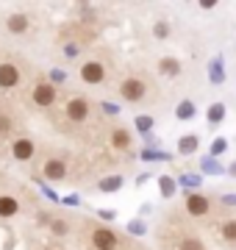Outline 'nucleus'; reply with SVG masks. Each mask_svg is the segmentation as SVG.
<instances>
[{
    "instance_id": "1",
    "label": "nucleus",
    "mask_w": 236,
    "mask_h": 250,
    "mask_svg": "<svg viewBox=\"0 0 236 250\" xmlns=\"http://www.w3.org/2000/svg\"><path fill=\"white\" fill-rule=\"evenodd\" d=\"M81 81L89 83V86H98L106 81V64L100 59H89L86 64H81Z\"/></svg>"
},
{
    "instance_id": "2",
    "label": "nucleus",
    "mask_w": 236,
    "mask_h": 250,
    "mask_svg": "<svg viewBox=\"0 0 236 250\" xmlns=\"http://www.w3.org/2000/svg\"><path fill=\"white\" fill-rule=\"evenodd\" d=\"M119 95H122V100H128V103H139V100L147 95V83L142 78H125L119 83Z\"/></svg>"
},
{
    "instance_id": "3",
    "label": "nucleus",
    "mask_w": 236,
    "mask_h": 250,
    "mask_svg": "<svg viewBox=\"0 0 236 250\" xmlns=\"http://www.w3.org/2000/svg\"><path fill=\"white\" fill-rule=\"evenodd\" d=\"M92 248L95 250H119V236L111 228H95L92 231Z\"/></svg>"
},
{
    "instance_id": "4",
    "label": "nucleus",
    "mask_w": 236,
    "mask_h": 250,
    "mask_svg": "<svg viewBox=\"0 0 236 250\" xmlns=\"http://www.w3.org/2000/svg\"><path fill=\"white\" fill-rule=\"evenodd\" d=\"M211 211V200L200 192H189L186 195V214L192 217H206Z\"/></svg>"
},
{
    "instance_id": "5",
    "label": "nucleus",
    "mask_w": 236,
    "mask_h": 250,
    "mask_svg": "<svg viewBox=\"0 0 236 250\" xmlns=\"http://www.w3.org/2000/svg\"><path fill=\"white\" fill-rule=\"evenodd\" d=\"M34 103L42 106V108L53 106V103H56V86H53V83H47V81L37 83V86H34Z\"/></svg>"
},
{
    "instance_id": "6",
    "label": "nucleus",
    "mask_w": 236,
    "mask_h": 250,
    "mask_svg": "<svg viewBox=\"0 0 236 250\" xmlns=\"http://www.w3.org/2000/svg\"><path fill=\"white\" fill-rule=\"evenodd\" d=\"M89 117V100L83 98H73L67 103V120H73V123H83Z\"/></svg>"
},
{
    "instance_id": "7",
    "label": "nucleus",
    "mask_w": 236,
    "mask_h": 250,
    "mask_svg": "<svg viewBox=\"0 0 236 250\" xmlns=\"http://www.w3.org/2000/svg\"><path fill=\"white\" fill-rule=\"evenodd\" d=\"M17 83H20L17 64L3 62V64H0V89H11V86H17Z\"/></svg>"
},
{
    "instance_id": "8",
    "label": "nucleus",
    "mask_w": 236,
    "mask_h": 250,
    "mask_svg": "<svg viewBox=\"0 0 236 250\" xmlns=\"http://www.w3.org/2000/svg\"><path fill=\"white\" fill-rule=\"evenodd\" d=\"M42 175H45L47 181H64L67 178V164H64L61 159H50V161H45Z\"/></svg>"
},
{
    "instance_id": "9",
    "label": "nucleus",
    "mask_w": 236,
    "mask_h": 250,
    "mask_svg": "<svg viewBox=\"0 0 236 250\" xmlns=\"http://www.w3.org/2000/svg\"><path fill=\"white\" fill-rule=\"evenodd\" d=\"M34 153H37V147H34V142H31V139H17V142L11 145V156H14L17 161L34 159Z\"/></svg>"
},
{
    "instance_id": "10",
    "label": "nucleus",
    "mask_w": 236,
    "mask_h": 250,
    "mask_svg": "<svg viewBox=\"0 0 236 250\" xmlns=\"http://www.w3.org/2000/svg\"><path fill=\"white\" fill-rule=\"evenodd\" d=\"M20 211V203H17V197H11V195H0V217H14Z\"/></svg>"
},
{
    "instance_id": "11",
    "label": "nucleus",
    "mask_w": 236,
    "mask_h": 250,
    "mask_svg": "<svg viewBox=\"0 0 236 250\" xmlns=\"http://www.w3.org/2000/svg\"><path fill=\"white\" fill-rule=\"evenodd\" d=\"M6 28H9L11 34H25L28 31V17L25 14H11V17L6 20Z\"/></svg>"
},
{
    "instance_id": "12",
    "label": "nucleus",
    "mask_w": 236,
    "mask_h": 250,
    "mask_svg": "<svg viewBox=\"0 0 236 250\" xmlns=\"http://www.w3.org/2000/svg\"><path fill=\"white\" fill-rule=\"evenodd\" d=\"M158 70H161L164 75L175 78V75H181V62H178V59H170V56H167V59H161V62H158Z\"/></svg>"
},
{
    "instance_id": "13",
    "label": "nucleus",
    "mask_w": 236,
    "mask_h": 250,
    "mask_svg": "<svg viewBox=\"0 0 236 250\" xmlns=\"http://www.w3.org/2000/svg\"><path fill=\"white\" fill-rule=\"evenodd\" d=\"M111 145H114L117 150H125L128 145H131V134H128L125 128H114V131H111Z\"/></svg>"
},
{
    "instance_id": "14",
    "label": "nucleus",
    "mask_w": 236,
    "mask_h": 250,
    "mask_svg": "<svg viewBox=\"0 0 236 250\" xmlns=\"http://www.w3.org/2000/svg\"><path fill=\"white\" fill-rule=\"evenodd\" d=\"M197 147H200V139H197V136H183L181 142H178V153H183V156L195 153Z\"/></svg>"
},
{
    "instance_id": "15",
    "label": "nucleus",
    "mask_w": 236,
    "mask_h": 250,
    "mask_svg": "<svg viewBox=\"0 0 236 250\" xmlns=\"http://www.w3.org/2000/svg\"><path fill=\"white\" fill-rule=\"evenodd\" d=\"M209 75H211V83H222L225 81V70H222V59H214L209 64Z\"/></svg>"
},
{
    "instance_id": "16",
    "label": "nucleus",
    "mask_w": 236,
    "mask_h": 250,
    "mask_svg": "<svg viewBox=\"0 0 236 250\" xmlns=\"http://www.w3.org/2000/svg\"><path fill=\"white\" fill-rule=\"evenodd\" d=\"M225 120V103H211L209 106V123L211 125H217Z\"/></svg>"
},
{
    "instance_id": "17",
    "label": "nucleus",
    "mask_w": 236,
    "mask_h": 250,
    "mask_svg": "<svg viewBox=\"0 0 236 250\" xmlns=\"http://www.w3.org/2000/svg\"><path fill=\"white\" fill-rule=\"evenodd\" d=\"M175 114H178V120H192L195 117V103L192 100H181L178 108H175Z\"/></svg>"
},
{
    "instance_id": "18",
    "label": "nucleus",
    "mask_w": 236,
    "mask_h": 250,
    "mask_svg": "<svg viewBox=\"0 0 236 250\" xmlns=\"http://www.w3.org/2000/svg\"><path fill=\"white\" fill-rule=\"evenodd\" d=\"M178 250H206L203 248V242L195 239V236H186V239L178 242Z\"/></svg>"
},
{
    "instance_id": "19",
    "label": "nucleus",
    "mask_w": 236,
    "mask_h": 250,
    "mask_svg": "<svg viewBox=\"0 0 236 250\" xmlns=\"http://www.w3.org/2000/svg\"><path fill=\"white\" fill-rule=\"evenodd\" d=\"M119 187H122V178H119V175H111V178L100 181V189H103V192H114V189H119Z\"/></svg>"
},
{
    "instance_id": "20",
    "label": "nucleus",
    "mask_w": 236,
    "mask_h": 250,
    "mask_svg": "<svg viewBox=\"0 0 236 250\" xmlns=\"http://www.w3.org/2000/svg\"><path fill=\"white\" fill-rule=\"evenodd\" d=\"M222 239H228V242H236V220H228V223H222Z\"/></svg>"
},
{
    "instance_id": "21",
    "label": "nucleus",
    "mask_w": 236,
    "mask_h": 250,
    "mask_svg": "<svg viewBox=\"0 0 236 250\" xmlns=\"http://www.w3.org/2000/svg\"><path fill=\"white\" fill-rule=\"evenodd\" d=\"M200 167H203L206 172H217V175H222V167H219L214 159H203V164H200Z\"/></svg>"
},
{
    "instance_id": "22",
    "label": "nucleus",
    "mask_w": 236,
    "mask_h": 250,
    "mask_svg": "<svg viewBox=\"0 0 236 250\" xmlns=\"http://www.w3.org/2000/svg\"><path fill=\"white\" fill-rule=\"evenodd\" d=\"M225 150H228V142H225V139H214V142H211V156H222Z\"/></svg>"
},
{
    "instance_id": "23",
    "label": "nucleus",
    "mask_w": 236,
    "mask_h": 250,
    "mask_svg": "<svg viewBox=\"0 0 236 250\" xmlns=\"http://www.w3.org/2000/svg\"><path fill=\"white\" fill-rule=\"evenodd\" d=\"M158 184H161V192H164V197H170L175 192V181L173 178H167V175H164L161 181H158Z\"/></svg>"
},
{
    "instance_id": "24",
    "label": "nucleus",
    "mask_w": 236,
    "mask_h": 250,
    "mask_svg": "<svg viewBox=\"0 0 236 250\" xmlns=\"http://www.w3.org/2000/svg\"><path fill=\"white\" fill-rule=\"evenodd\" d=\"M137 128L142 134H147V131L153 128V117H137Z\"/></svg>"
},
{
    "instance_id": "25",
    "label": "nucleus",
    "mask_w": 236,
    "mask_h": 250,
    "mask_svg": "<svg viewBox=\"0 0 236 250\" xmlns=\"http://www.w3.org/2000/svg\"><path fill=\"white\" fill-rule=\"evenodd\" d=\"M181 184H186V187H197L200 184V175H192V172H186V175H181Z\"/></svg>"
},
{
    "instance_id": "26",
    "label": "nucleus",
    "mask_w": 236,
    "mask_h": 250,
    "mask_svg": "<svg viewBox=\"0 0 236 250\" xmlns=\"http://www.w3.org/2000/svg\"><path fill=\"white\" fill-rule=\"evenodd\" d=\"M9 131H11V117L0 114V136H6Z\"/></svg>"
},
{
    "instance_id": "27",
    "label": "nucleus",
    "mask_w": 236,
    "mask_h": 250,
    "mask_svg": "<svg viewBox=\"0 0 236 250\" xmlns=\"http://www.w3.org/2000/svg\"><path fill=\"white\" fill-rule=\"evenodd\" d=\"M50 228H53V231L59 233V236H64V233L70 231V228H67V223H64V220H53V223H50Z\"/></svg>"
},
{
    "instance_id": "28",
    "label": "nucleus",
    "mask_w": 236,
    "mask_h": 250,
    "mask_svg": "<svg viewBox=\"0 0 236 250\" xmlns=\"http://www.w3.org/2000/svg\"><path fill=\"white\" fill-rule=\"evenodd\" d=\"M142 159H147V161H150V159H164V161H167V159H170V153H156V150H145V153H142Z\"/></svg>"
},
{
    "instance_id": "29",
    "label": "nucleus",
    "mask_w": 236,
    "mask_h": 250,
    "mask_svg": "<svg viewBox=\"0 0 236 250\" xmlns=\"http://www.w3.org/2000/svg\"><path fill=\"white\" fill-rule=\"evenodd\" d=\"M153 31H156V36H167V34H170V28H167V22H158V25H156Z\"/></svg>"
},
{
    "instance_id": "30",
    "label": "nucleus",
    "mask_w": 236,
    "mask_h": 250,
    "mask_svg": "<svg viewBox=\"0 0 236 250\" xmlns=\"http://www.w3.org/2000/svg\"><path fill=\"white\" fill-rule=\"evenodd\" d=\"M103 111H106V114H119V106H114V103H103Z\"/></svg>"
},
{
    "instance_id": "31",
    "label": "nucleus",
    "mask_w": 236,
    "mask_h": 250,
    "mask_svg": "<svg viewBox=\"0 0 236 250\" xmlns=\"http://www.w3.org/2000/svg\"><path fill=\"white\" fill-rule=\"evenodd\" d=\"M128 231H131V233H145V225H142V223H131V225H128Z\"/></svg>"
},
{
    "instance_id": "32",
    "label": "nucleus",
    "mask_w": 236,
    "mask_h": 250,
    "mask_svg": "<svg viewBox=\"0 0 236 250\" xmlns=\"http://www.w3.org/2000/svg\"><path fill=\"white\" fill-rule=\"evenodd\" d=\"M50 78H53V83H61V81H64V72L53 70V72H50Z\"/></svg>"
},
{
    "instance_id": "33",
    "label": "nucleus",
    "mask_w": 236,
    "mask_h": 250,
    "mask_svg": "<svg viewBox=\"0 0 236 250\" xmlns=\"http://www.w3.org/2000/svg\"><path fill=\"white\" fill-rule=\"evenodd\" d=\"M222 203H228V206H236V195H225V197H222Z\"/></svg>"
},
{
    "instance_id": "34",
    "label": "nucleus",
    "mask_w": 236,
    "mask_h": 250,
    "mask_svg": "<svg viewBox=\"0 0 236 250\" xmlns=\"http://www.w3.org/2000/svg\"><path fill=\"white\" fill-rule=\"evenodd\" d=\"M67 203H70V206H78L81 200H78V195H70V197H67Z\"/></svg>"
},
{
    "instance_id": "35",
    "label": "nucleus",
    "mask_w": 236,
    "mask_h": 250,
    "mask_svg": "<svg viewBox=\"0 0 236 250\" xmlns=\"http://www.w3.org/2000/svg\"><path fill=\"white\" fill-rule=\"evenodd\" d=\"M228 172H231V175H236V161L231 164V170H228Z\"/></svg>"
}]
</instances>
